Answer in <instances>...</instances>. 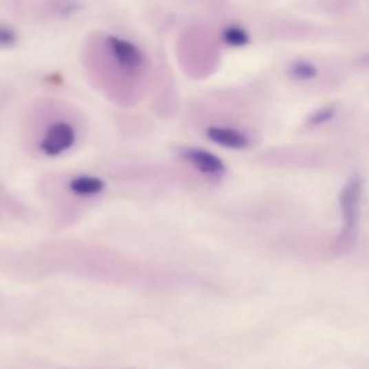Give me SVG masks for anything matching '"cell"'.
<instances>
[{
	"label": "cell",
	"mask_w": 369,
	"mask_h": 369,
	"mask_svg": "<svg viewBox=\"0 0 369 369\" xmlns=\"http://www.w3.org/2000/svg\"><path fill=\"white\" fill-rule=\"evenodd\" d=\"M363 192V180L359 175L352 176L341 192V209H342V218L344 226L339 237V247H346L348 244L352 242L355 237L358 217H359V205Z\"/></svg>",
	"instance_id": "obj_1"
},
{
	"label": "cell",
	"mask_w": 369,
	"mask_h": 369,
	"mask_svg": "<svg viewBox=\"0 0 369 369\" xmlns=\"http://www.w3.org/2000/svg\"><path fill=\"white\" fill-rule=\"evenodd\" d=\"M113 59L117 65L126 72H134L143 65V54L134 43L118 36H109L105 39Z\"/></svg>",
	"instance_id": "obj_2"
},
{
	"label": "cell",
	"mask_w": 369,
	"mask_h": 369,
	"mask_svg": "<svg viewBox=\"0 0 369 369\" xmlns=\"http://www.w3.org/2000/svg\"><path fill=\"white\" fill-rule=\"evenodd\" d=\"M75 143V130L65 121H58L45 133L41 150L48 156H59L71 149Z\"/></svg>",
	"instance_id": "obj_3"
},
{
	"label": "cell",
	"mask_w": 369,
	"mask_h": 369,
	"mask_svg": "<svg viewBox=\"0 0 369 369\" xmlns=\"http://www.w3.org/2000/svg\"><path fill=\"white\" fill-rule=\"evenodd\" d=\"M180 158L191 163L196 171L212 179H220L226 172L224 162L217 155H213V153L204 149H196V147L182 149Z\"/></svg>",
	"instance_id": "obj_4"
},
{
	"label": "cell",
	"mask_w": 369,
	"mask_h": 369,
	"mask_svg": "<svg viewBox=\"0 0 369 369\" xmlns=\"http://www.w3.org/2000/svg\"><path fill=\"white\" fill-rule=\"evenodd\" d=\"M207 136L211 142L228 149H245L249 146L250 140L244 133L224 126H212L207 130Z\"/></svg>",
	"instance_id": "obj_5"
},
{
	"label": "cell",
	"mask_w": 369,
	"mask_h": 369,
	"mask_svg": "<svg viewBox=\"0 0 369 369\" xmlns=\"http://www.w3.org/2000/svg\"><path fill=\"white\" fill-rule=\"evenodd\" d=\"M105 188V182L97 176H89V175H83L75 178L70 182V189L81 196H92L103 192Z\"/></svg>",
	"instance_id": "obj_6"
},
{
	"label": "cell",
	"mask_w": 369,
	"mask_h": 369,
	"mask_svg": "<svg viewBox=\"0 0 369 369\" xmlns=\"http://www.w3.org/2000/svg\"><path fill=\"white\" fill-rule=\"evenodd\" d=\"M222 39L231 45V46H237V48H240V46H245L249 42H250V36L249 34L245 32V30L240 26H228L225 28V30L222 32Z\"/></svg>",
	"instance_id": "obj_7"
},
{
	"label": "cell",
	"mask_w": 369,
	"mask_h": 369,
	"mask_svg": "<svg viewBox=\"0 0 369 369\" xmlns=\"http://www.w3.org/2000/svg\"><path fill=\"white\" fill-rule=\"evenodd\" d=\"M291 72L300 80H309L316 75V68L312 64L306 63V61H299V63L291 67Z\"/></svg>",
	"instance_id": "obj_8"
},
{
	"label": "cell",
	"mask_w": 369,
	"mask_h": 369,
	"mask_svg": "<svg viewBox=\"0 0 369 369\" xmlns=\"http://www.w3.org/2000/svg\"><path fill=\"white\" fill-rule=\"evenodd\" d=\"M18 35L10 26L0 25V48H12L17 45Z\"/></svg>",
	"instance_id": "obj_9"
},
{
	"label": "cell",
	"mask_w": 369,
	"mask_h": 369,
	"mask_svg": "<svg viewBox=\"0 0 369 369\" xmlns=\"http://www.w3.org/2000/svg\"><path fill=\"white\" fill-rule=\"evenodd\" d=\"M335 114L333 109H325V110H320L317 113H315L312 117H310V123H313V125H321V123L328 121L329 118H332Z\"/></svg>",
	"instance_id": "obj_10"
}]
</instances>
